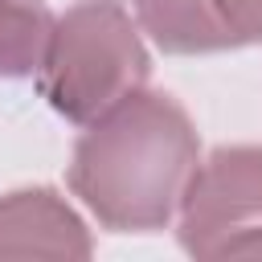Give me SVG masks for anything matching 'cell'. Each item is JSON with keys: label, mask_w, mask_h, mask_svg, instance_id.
Returning a JSON list of instances; mask_svg holds the SVG:
<instances>
[{"label": "cell", "mask_w": 262, "mask_h": 262, "mask_svg": "<svg viewBox=\"0 0 262 262\" xmlns=\"http://www.w3.org/2000/svg\"><path fill=\"white\" fill-rule=\"evenodd\" d=\"M201 139L188 111L164 90H135L86 123L70 160V192L115 233L164 229L184 196Z\"/></svg>", "instance_id": "obj_1"}, {"label": "cell", "mask_w": 262, "mask_h": 262, "mask_svg": "<svg viewBox=\"0 0 262 262\" xmlns=\"http://www.w3.org/2000/svg\"><path fill=\"white\" fill-rule=\"evenodd\" d=\"M151 78V53L139 25L119 0H82L53 16L37 70L41 98L70 123L86 127Z\"/></svg>", "instance_id": "obj_2"}, {"label": "cell", "mask_w": 262, "mask_h": 262, "mask_svg": "<svg viewBox=\"0 0 262 262\" xmlns=\"http://www.w3.org/2000/svg\"><path fill=\"white\" fill-rule=\"evenodd\" d=\"M176 213L184 254L262 258V143H229L201 160Z\"/></svg>", "instance_id": "obj_3"}, {"label": "cell", "mask_w": 262, "mask_h": 262, "mask_svg": "<svg viewBox=\"0 0 262 262\" xmlns=\"http://www.w3.org/2000/svg\"><path fill=\"white\" fill-rule=\"evenodd\" d=\"M86 221L53 188H16L0 196V258H90Z\"/></svg>", "instance_id": "obj_4"}, {"label": "cell", "mask_w": 262, "mask_h": 262, "mask_svg": "<svg viewBox=\"0 0 262 262\" xmlns=\"http://www.w3.org/2000/svg\"><path fill=\"white\" fill-rule=\"evenodd\" d=\"M139 29L156 41V49L172 57L196 53H225L229 33L221 25L217 0H131Z\"/></svg>", "instance_id": "obj_5"}, {"label": "cell", "mask_w": 262, "mask_h": 262, "mask_svg": "<svg viewBox=\"0 0 262 262\" xmlns=\"http://www.w3.org/2000/svg\"><path fill=\"white\" fill-rule=\"evenodd\" d=\"M53 33L45 0H0V78H29L41 70Z\"/></svg>", "instance_id": "obj_6"}, {"label": "cell", "mask_w": 262, "mask_h": 262, "mask_svg": "<svg viewBox=\"0 0 262 262\" xmlns=\"http://www.w3.org/2000/svg\"><path fill=\"white\" fill-rule=\"evenodd\" d=\"M229 45H262V0H217Z\"/></svg>", "instance_id": "obj_7"}]
</instances>
